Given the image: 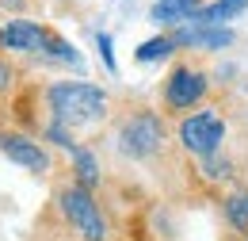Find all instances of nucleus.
Returning <instances> with one entry per match:
<instances>
[{
    "label": "nucleus",
    "instance_id": "obj_1",
    "mask_svg": "<svg viewBox=\"0 0 248 241\" xmlns=\"http://www.w3.org/2000/svg\"><path fill=\"white\" fill-rule=\"evenodd\" d=\"M46 111L50 119L77 130V126H88V122H99L107 115V92L99 85H88V81H54L46 85Z\"/></svg>",
    "mask_w": 248,
    "mask_h": 241
},
{
    "label": "nucleus",
    "instance_id": "obj_2",
    "mask_svg": "<svg viewBox=\"0 0 248 241\" xmlns=\"http://www.w3.org/2000/svg\"><path fill=\"white\" fill-rule=\"evenodd\" d=\"M58 211L65 214V222L84 241H107V218L99 211L95 195L84 191L80 184H65L62 191H58Z\"/></svg>",
    "mask_w": 248,
    "mask_h": 241
},
{
    "label": "nucleus",
    "instance_id": "obj_3",
    "mask_svg": "<svg viewBox=\"0 0 248 241\" xmlns=\"http://www.w3.org/2000/svg\"><path fill=\"white\" fill-rule=\"evenodd\" d=\"M176 134H180V146L202 161V157L221 153V142H225V134H229V122H225V115H217L214 107H202V111L184 115Z\"/></svg>",
    "mask_w": 248,
    "mask_h": 241
},
{
    "label": "nucleus",
    "instance_id": "obj_4",
    "mask_svg": "<svg viewBox=\"0 0 248 241\" xmlns=\"http://www.w3.org/2000/svg\"><path fill=\"white\" fill-rule=\"evenodd\" d=\"M115 142H119V153L130 157V161L153 157L160 150V142H164V115H156V111H134V115H126L119 122Z\"/></svg>",
    "mask_w": 248,
    "mask_h": 241
},
{
    "label": "nucleus",
    "instance_id": "obj_5",
    "mask_svg": "<svg viewBox=\"0 0 248 241\" xmlns=\"http://www.w3.org/2000/svg\"><path fill=\"white\" fill-rule=\"evenodd\" d=\"M206 92H210V81H206L202 69L176 65V69L168 73V81H164L160 100H164V111H184V115H191V107H199V103L206 100Z\"/></svg>",
    "mask_w": 248,
    "mask_h": 241
},
{
    "label": "nucleus",
    "instance_id": "obj_6",
    "mask_svg": "<svg viewBox=\"0 0 248 241\" xmlns=\"http://www.w3.org/2000/svg\"><path fill=\"white\" fill-rule=\"evenodd\" d=\"M54 31L34 19H0V50L4 54H46Z\"/></svg>",
    "mask_w": 248,
    "mask_h": 241
},
{
    "label": "nucleus",
    "instance_id": "obj_7",
    "mask_svg": "<svg viewBox=\"0 0 248 241\" xmlns=\"http://www.w3.org/2000/svg\"><path fill=\"white\" fill-rule=\"evenodd\" d=\"M0 153L8 157V161H16L19 169H27V172H38V176H46L50 172V153L46 146L31 138V134H19V130H0Z\"/></svg>",
    "mask_w": 248,
    "mask_h": 241
},
{
    "label": "nucleus",
    "instance_id": "obj_8",
    "mask_svg": "<svg viewBox=\"0 0 248 241\" xmlns=\"http://www.w3.org/2000/svg\"><path fill=\"white\" fill-rule=\"evenodd\" d=\"M172 42H176V50L187 46V50H221V46H229L233 42V31L229 27H176L172 31Z\"/></svg>",
    "mask_w": 248,
    "mask_h": 241
},
{
    "label": "nucleus",
    "instance_id": "obj_9",
    "mask_svg": "<svg viewBox=\"0 0 248 241\" xmlns=\"http://www.w3.org/2000/svg\"><path fill=\"white\" fill-rule=\"evenodd\" d=\"M202 8V0H156L149 8V19L156 27H180V23H191V16Z\"/></svg>",
    "mask_w": 248,
    "mask_h": 241
},
{
    "label": "nucleus",
    "instance_id": "obj_10",
    "mask_svg": "<svg viewBox=\"0 0 248 241\" xmlns=\"http://www.w3.org/2000/svg\"><path fill=\"white\" fill-rule=\"evenodd\" d=\"M248 8V0H214L191 16V27H225V19H237Z\"/></svg>",
    "mask_w": 248,
    "mask_h": 241
},
{
    "label": "nucleus",
    "instance_id": "obj_11",
    "mask_svg": "<svg viewBox=\"0 0 248 241\" xmlns=\"http://www.w3.org/2000/svg\"><path fill=\"white\" fill-rule=\"evenodd\" d=\"M69 157H73V172H77V180H73V184H80L84 191H92L95 184H99V157H95L88 146H77Z\"/></svg>",
    "mask_w": 248,
    "mask_h": 241
},
{
    "label": "nucleus",
    "instance_id": "obj_12",
    "mask_svg": "<svg viewBox=\"0 0 248 241\" xmlns=\"http://www.w3.org/2000/svg\"><path fill=\"white\" fill-rule=\"evenodd\" d=\"M221 211H225V222H229L233 230L248 234V191H233V195H225Z\"/></svg>",
    "mask_w": 248,
    "mask_h": 241
},
{
    "label": "nucleus",
    "instance_id": "obj_13",
    "mask_svg": "<svg viewBox=\"0 0 248 241\" xmlns=\"http://www.w3.org/2000/svg\"><path fill=\"white\" fill-rule=\"evenodd\" d=\"M46 61H62V65H73V69H80V54H77V46L73 42H65L62 34H54L50 38V46H46Z\"/></svg>",
    "mask_w": 248,
    "mask_h": 241
},
{
    "label": "nucleus",
    "instance_id": "obj_14",
    "mask_svg": "<svg viewBox=\"0 0 248 241\" xmlns=\"http://www.w3.org/2000/svg\"><path fill=\"white\" fill-rule=\"evenodd\" d=\"M172 50H176L172 34H156V38H145L138 46V61H160V58H168Z\"/></svg>",
    "mask_w": 248,
    "mask_h": 241
},
{
    "label": "nucleus",
    "instance_id": "obj_15",
    "mask_svg": "<svg viewBox=\"0 0 248 241\" xmlns=\"http://www.w3.org/2000/svg\"><path fill=\"white\" fill-rule=\"evenodd\" d=\"M42 138H46V142H54V146H62V150H77V138H73V130H69V126H62V122H46V126H42Z\"/></svg>",
    "mask_w": 248,
    "mask_h": 241
},
{
    "label": "nucleus",
    "instance_id": "obj_16",
    "mask_svg": "<svg viewBox=\"0 0 248 241\" xmlns=\"http://www.w3.org/2000/svg\"><path fill=\"white\" fill-rule=\"evenodd\" d=\"M202 172H206V180H229L233 176V165L221 153H214V157H202Z\"/></svg>",
    "mask_w": 248,
    "mask_h": 241
},
{
    "label": "nucleus",
    "instance_id": "obj_17",
    "mask_svg": "<svg viewBox=\"0 0 248 241\" xmlns=\"http://www.w3.org/2000/svg\"><path fill=\"white\" fill-rule=\"evenodd\" d=\"M95 42H99V54H103V65L115 73L119 65H115V50H111V34H95Z\"/></svg>",
    "mask_w": 248,
    "mask_h": 241
},
{
    "label": "nucleus",
    "instance_id": "obj_18",
    "mask_svg": "<svg viewBox=\"0 0 248 241\" xmlns=\"http://www.w3.org/2000/svg\"><path fill=\"white\" fill-rule=\"evenodd\" d=\"M8 85H12V69H8V65H4V61H0V92L8 88Z\"/></svg>",
    "mask_w": 248,
    "mask_h": 241
},
{
    "label": "nucleus",
    "instance_id": "obj_19",
    "mask_svg": "<svg viewBox=\"0 0 248 241\" xmlns=\"http://www.w3.org/2000/svg\"><path fill=\"white\" fill-rule=\"evenodd\" d=\"M0 8H12V12H23L27 0H0Z\"/></svg>",
    "mask_w": 248,
    "mask_h": 241
}]
</instances>
